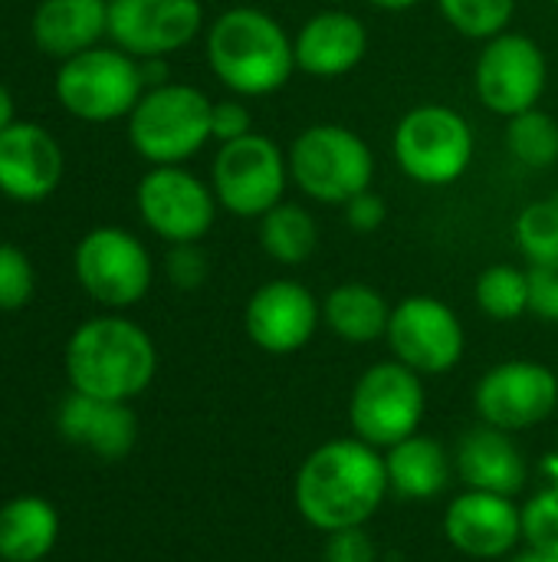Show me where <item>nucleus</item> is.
Returning <instances> with one entry per match:
<instances>
[{"instance_id":"obj_1","label":"nucleus","mask_w":558,"mask_h":562,"mask_svg":"<svg viewBox=\"0 0 558 562\" xmlns=\"http://www.w3.org/2000/svg\"><path fill=\"white\" fill-rule=\"evenodd\" d=\"M382 448L362 438H332L306 454L293 481L299 517L319 533L365 527L388 497Z\"/></svg>"},{"instance_id":"obj_2","label":"nucleus","mask_w":558,"mask_h":562,"mask_svg":"<svg viewBox=\"0 0 558 562\" xmlns=\"http://www.w3.org/2000/svg\"><path fill=\"white\" fill-rule=\"evenodd\" d=\"M210 72L240 99L280 92L296 72L289 30L260 7L224 10L204 36Z\"/></svg>"},{"instance_id":"obj_3","label":"nucleus","mask_w":558,"mask_h":562,"mask_svg":"<svg viewBox=\"0 0 558 562\" xmlns=\"http://www.w3.org/2000/svg\"><path fill=\"white\" fill-rule=\"evenodd\" d=\"M158 349L155 339L125 316H95L76 326L66 342V379L72 392L132 402L155 382Z\"/></svg>"},{"instance_id":"obj_4","label":"nucleus","mask_w":558,"mask_h":562,"mask_svg":"<svg viewBox=\"0 0 558 562\" xmlns=\"http://www.w3.org/2000/svg\"><path fill=\"white\" fill-rule=\"evenodd\" d=\"M286 158L293 184L316 204L342 207L375 181V155L368 142L339 122L306 125L293 138Z\"/></svg>"},{"instance_id":"obj_5","label":"nucleus","mask_w":558,"mask_h":562,"mask_svg":"<svg viewBox=\"0 0 558 562\" xmlns=\"http://www.w3.org/2000/svg\"><path fill=\"white\" fill-rule=\"evenodd\" d=\"M391 151L405 178L414 184L447 188L470 171L477 135L464 112L444 102H424L398 119Z\"/></svg>"},{"instance_id":"obj_6","label":"nucleus","mask_w":558,"mask_h":562,"mask_svg":"<svg viewBox=\"0 0 558 562\" xmlns=\"http://www.w3.org/2000/svg\"><path fill=\"white\" fill-rule=\"evenodd\" d=\"M214 102L187 82L145 89L128 115V142L148 165H184L210 138Z\"/></svg>"},{"instance_id":"obj_7","label":"nucleus","mask_w":558,"mask_h":562,"mask_svg":"<svg viewBox=\"0 0 558 562\" xmlns=\"http://www.w3.org/2000/svg\"><path fill=\"white\" fill-rule=\"evenodd\" d=\"M141 95V63L118 46H92L59 63L56 99L82 122L128 119Z\"/></svg>"},{"instance_id":"obj_8","label":"nucleus","mask_w":558,"mask_h":562,"mask_svg":"<svg viewBox=\"0 0 558 562\" xmlns=\"http://www.w3.org/2000/svg\"><path fill=\"white\" fill-rule=\"evenodd\" d=\"M428 412L424 375L398 359L368 366L349 398V425L355 438L375 448H395L398 441L421 431Z\"/></svg>"},{"instance_id":"obj_9","label":"nucleus","mask_w":558,"mask_h":562,"mask_svg":"<svg viewBox=\"0 0 558 562\" xmlns=\"http://www.w3.org/2000/svg\"><path fill=\"white\" fill-rule=\"evenodd\" d=\"M289 181L286 151L260 132L220 145L210 165V188L220 211L243 221H260L266 211H273Z\"/></svg>"},{"instance_id":"obj_10","label":"nucleus","mask_w":558,"mask_h":562,"mask_svg":"<svg viewBox=\"0 0 558 562\" xmlns=\"http://www.w3.org/2000/svg\"><path fill=\"white\" fill-rule=\"evenodd\" d=\"M79 286L105 310H128L141 303L155 280L148 247L125 227L89 231L72 254Z\"/></svg>"},{"instance_id":"obj_11","label":"nucleus","mask_w":558,"mask_h":562,"mask_svg":"<svg viewBox=\"0 0 558 562\" xmlns=\"http://www.w3.org/2000/svg\"><path fill=\"white\" fill-rule=\"evenodd\" d=\"M549 86V59L543 46L516 30L483 43L474 63V92L493 115L513 119L536 109Z\"/></svg>"},{"instance_id":"obj_12","label":"nucleus","mask_w":558,"mask_h":562,"mask_svg":"<svg viewBox=\"0 0 558 562\" xmlns=\"http://www.w3.org/2000/svg\"><path fill=\"white\" fill-rule=\"evenodd\" d=\"M145 227L168 244H201L217 221V198L184 165H151L135 188Z\"/></svg>"},{"instance_id":"obj_13","label":"nucleus","mask_w":558,"mask_h":562,"mask_svg":"<svg viewBox=\"0 0 558 562\" xmlns=\"http://www.w3.org/2000/svg\"><path fill=\"white\" fill-rule=\"evenodd\" d=\"M385 342L391 359L405 362L418 375H444L460 366L467 333L460 316L437 296H405L391 306Z\"/></svg>"},{"instance_id":"obj_14","label":"nucleus","mask_w":558,"mask_h":562,"mask_svg":"<svg viewBox=\"0 0 558 562\" xmlns=\"http://www.w3.org/2000/svg\"><path fill=\"white\" fill-rule=\"evenodd\" d=\"M474 408L483 425L526 431L553 418L558 408V375L533 359H510L483 372L474 389Z\"/></svg>"},{"instance_id":"obj_15","label":"nucleus","mask_w":558,"mask_h":562,"mask_svg":"<svg viewBox=\"0 0 558 562\" xmlns=\"http://www.w3.org/2000/svg\"><path fill=\"white\" fill-rule=\"evenodd\" d=\"M201 30V0H109V40L135 59L171 56Z\"/></svg>"},{"instance_id":"obj_16","label":"nucleus","mask_w":558,"mask_h":562,"mask_svg":"<svg viewBox=\"0 0 558 562\" xmlns=\"http://www.w3.org/2000/svg\"><path fill=\"white\" fill-rule=\"evenodd\" d=\"M322 323V303L299 280H266L243 310L250 342L266 356H293L306 349Z\"/></svg>"},{"instance_id":"obj_17","label":"nucleus","mask_w":558,"mask_h":562,"mask_svg":"<svg viewBox=\"0 0 558 562\" xmlns=\"http://www.w3.org/2000/svg\"><path fill=\"white\" fill-rule=\"evenodd\" d=\"M444 537L470 560H503L523 543V517L513 497L467 487L444 514Z\"/></svg>"},{"instance_id":"obj_18","label":"nucleus","mask_w":558,"mask_h":562,"mask_svg":"<svg viewBox=\"0 0 558 562\" xmlns=\"http://www.w3.org/2000/svg\"><path fill=\"white\" fill-rule=\"evenodd\" d=\"M62 148L36 122H13L0 132V194L20 204L49 198L62 181Z\"/></svg>"},{"instance_id":"obj_19","label":"nucleus","mask_w":558,"mask_h":562,"mask_svg":"<svg viewBox=\"0 0 558 562\" xmlns=\"http://www.w3.org/2000/svg\"><path fill=\"white\" fill-rule=\"evenodd\" d=\"M368 26L352 10H319L293 36L296 69L316 79H339L362 66L368 53Z\"/></svg>"},{"instance_id":"obj_20","label":"nucleus","mask_w":558,"mask_h":562,"mask_svg":"<svg viewBox=\"0 0 558 562\" xmlns=\"http://www.w3.org/2000/svg\"><path fill=\"white\" fill-rule=\"evenodd\" d=\"M56 431L62 441L95 454L99 461H122L138 441V418L128 402H105L72 392L59 402Z\"/></svg>"},{"instance_id":"obj_21","label":"nucleus","mask_w":558,"mask_h":562,"mask_svg":"<svg viewBox=\"0 0 558 562\" xmlns=\"http://www.w3.org/2000/svg\"><path fill=\"white\" fill-rule=\"evenodd\" d=\"M454 471L470 491H490L503 497L523 494L529 481V464L510 431L493 425H477L460 435L454 451Z\"/></svg>"},{"instance_id":"obj_22","label":"nucleus","mask_w":558,"mask_h":562,"mask_svg":"<svg viewBox=\"0 0 558 562\" xmlns=\"http://www.w3.org/2000/svg\"><path fill=\"white\" fill-rule=\"evenodd\" d=\"M30 33L46 56L62 63L109 36V0H39Z\"/></svg>"},{"instance_id":"obj_23","label":"nucleus","mask_w":558,"mask_h":562,"mask_svg":"<svg viewBox=\"0 0 558 562\" xmlns=\"http://www.w3.org/2000/svg\"><path fill=\"white\" fill-rule=\"evenodd\" d=\"M388 487L405 501H434L451 487L454 461L447 448L428 435H411L385 451Z\"/></svg>"},{"instance_id":"obj_24","label":"nucleus","mask_w":558,"mask_h":562,"mask_svg":"<svg viewBox=\"0 0 558 562\" xmlns=\"http://www.w3.org/2000/svg\"><path fill=\"white\" fill-rule=\"evenodd\" d=\"M59 510L36 497H13L0 507V562L46 560L59 540Z\"/></svg>"},{"instance_id":"obj_25","label":"nucleus","mask_w":558,"mask_h":562,"mask_svg":"<svg viewBox=\"0 0 558 562\" xmlns=\"http://www.w3.org/2000/svg\"><path fill=\"white\" fill-rule=\"evenodd\" d=\"M391 319L388 300L372 283H339L322 300V323L349 346H368L385 339Z\"/></svg>"},{"instance_id":"obj_26","label":"nucleus","mask_w":558,"mask_h":562,"mask_svg":"<svg viewBox=\"0 0 558 562\" xmlns=\"http://www.w3.org/2000/svg\"><path fill=\"white\" fill-rule=\"evenodd\" d=\"M257 240L263 254L283 267H303L319 250V221L296 201H280L257 221Z\"/></svg>"},{"instance_id":"obj_27","label":"nucleus","mask_w":558,"mask_h":562,"mask_svg":"<svg viewBox=\"0 0 558 562\" xmlns=\"http://www.w3.org/2000/svg\"><path fill=\"white\" fill-rule=\"evenodd\" d=\"M474 300L483 316L497 323H513L529 313V270L513 263H493L477 277Z\"/></svg>"},{"instance_id":"obj_28","label":"nucleus","mask_w":558,"mask_h":562,"mask_svg":"<svg viewBox=\"0 0 558 562\" xmlns=\"http://www.w3.org/2000/svg\"><path fill=\"white\" fill-rule=\"evenodd\" d=\"M506 148L523 168H553L558 161V122L539 105L506 119Z\"/></svg>"},{"instance_id":"obj_29","label":"nucleus","mask_w":558,"mask_h":562,"mask_svg":"<svg viewBox=\"0 0 558 562\" xmlns=\"http://www.w3.org/2000/svg\"><path fill=\"white\" fill-rule=\"evenodd\" d=\"M513 240L529 267L558 263V198H543L526 204L513 221Z\"/></svg>"},{"instance_id":"obj_30","label":"nucleus","mask_w":558,"mask_h":562,"mask_svg":"<svg viewBox=\"0 0 558 562\" xmlns=\"http://www.w3.org/2000/svg\"><path fill=\"white\" fill-rule=\"evenodd\" d=\"M451 30L467 40H493L510 30L516 0H434Z\"/></svg>"},{"instance_id":"obj_31","label":"nucleus","mask_w":558,"mask_h":562,"mask_svg":"<svg viewBox=\"0 0 558 562\" xmlns=\"http://www.w3.org/2000/svg\"><path fill=\"white\" fill-rule=\"evenodd\" d=\"M523 517V543L526 550L536 553H553L558 557V491L543 487L536 491L526 507H520Z\"/></svg>"},{"instance_id":"obj_32","label":"nucleus","mask_w":558,"mask_h":562,"mask_svg":"<svg viewBox=\"0 0 558 562\" xmlns=\"http://www.w3.org/2000/svg\"><path fill=\"white\" fill-rule=\"evenodd\" d=\"M36 293V270L30 263V257L13 247V244H0V310L13 313L23 310Z\"/></svg>"},{"instance_id":"obj_33","label":"nucleus","mask_w":558,"mask_h":562,"mask_svg":"<svg viewBox=\"0 0 558 562\" xmlns=\"http://www.w3.org/2000/svg\"><path fill=\"white\" fill-rule=\"evenodd\" d=\"M164 273L178 290L191 293V290H201L207 283L210 260H207L201 244H171V250L164 257Z\"/></svg>"},{"instance_id":"obj_34","label":"nucleus","mask_w":558,"mask_h":562,"mask_svg":"<svg viewBox=\"0 0 558 562\" xmlns=\"http://www.w3.org/2000/svg\"><path fill=\"white\" fill-rule=\"evenodd\" d=\"M250 132H253V115H250V109L243 105L240 95L214 102V109H210V138L217 145L237 142V138H243Z\"/></svg>"},{"instance_id":"obj_35","label":"nucleus","mask_w":558,"mask_h":562,"mask_svg":"<svg viewBox=\"0 0 558 562\" xmlns=\"http://www.w3.org/2000/svg\"><path fill=\"white\" fill-rule=\"evenodd\" d=\"M529 313L558 326V263L529 267Z\"/></svg>"},{"instance_id":"obj_36","label":"nucleus","mask_w":558,"mask_h":562,"mask_svg":"<svg viewBox=\"0 0 558 562\" xmlns=\"http://www.w3.org/2000/svg\"><path fill=\"white\" fill-rule=\"evenodd\" d=\"M342 217L355 234H375L388 217V204L375 188H368V191H362V194H355L352 201L342 204Z\"/></svg>"},{"instance_id":"obj_37","label":"nucleus","mask_w":558,"mask_h":562,"mask_svg":"<svg viewBox=\"0 0 558 562\" xmlns=\"http://www.w3.org/2000/svg\"><path fill=\"white\" fill-rule=\"evenodd\" d=\"M326 562H378V550L365 533V527H352V530L329 533Z\"/></svg>"},{"instance_id":"obj_38","label":"nucleus","mask_w":558,"mask_h":562,"mask_svg":"<svg viewBox=\"0 0 558 562\" xmlns=\"http://www.w3.org/2000/svg\"><path fill=\"white\" fill-rule=\"evenodd\" d=\"M16 122V109H13V95H10V89L0 82V132L7 128V125H13Z\"/></svg>"},{"instance_id":"obj_39","label":"nucleus","mask_w":558,"mask_h":562,"mask_svg":"<svg viewBox=\"0 0 558 562\" xmlns=\"http://www.w3.org/2000/svg\"><path fill=\"white\" fill-rule=\"evenodd\" d=\"M365 3L375 7V10H385V13H405V10L421 7L424 0H365Z\"/></svg>"},{"instance_id":"obj_40","label":"nucleus","mask_w":558,"mask_h":562,"mask_svg":"<svg viewBox=\"0 0 558 562\" xmlns=\"http://www.w3.org/2000/svg\"><path fill=\"white\" fill-rule=\"evenodd\" d=\"M510 562H558V557H553V553H536V550H523L520 557H513Z\"/></svg>"},{"instance_id":"obj_41","label":"nucleus","mask_w":558,"mask_h":562,"mask_svg":"<svg viewBox=\"0 0 558 562\" xmlns=\"http://www.w3.org/2000/svg\"><path fill=\"white\" fill-rule=\"evenodd\" d=\"M556 458H558V445H556Z\"/></svg>"},{"instance_id":"obj_42","label":"nucleus","mask_w":558,"mask_h":562,"mask_svg":"<svg viewBox=\"0 0 558 562\" xmlns=\"http://www.w3.org/2000/svg\"><path fill=\"white\" fill-rule=\"evenodd\" d=\"M553 3H556V7H558V0H553Z\"/></svg>"}]
</instances>
